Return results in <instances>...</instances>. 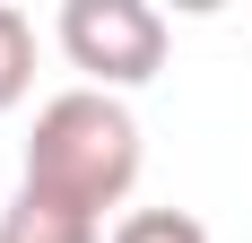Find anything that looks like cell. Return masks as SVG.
<instances>
[{
	"label": "cell",
	"instance_id": "1",
	"mask_svg": "<svg viewBox=\"0 0 252 243\" xmlns=\"http://www.w3.org/2000/svg\"><path fill=\"white\" fill-rule=\"evenodd\" d=\"M130 182H139L130 104L104 96V87H61L26 130V191H52L70 209H87V217H104V209L130 200Z\"/></svg>",
	"mask_w": 252,
	"mask_h": 243
},
{
	"label": "cell",
	"instance_id": "2",
	"mask_svg": "<svg viewBox=\"0 0 252 243\" xmlns=\"http://www.w3.org/2000/svg\"><path fill=\"white\" fill-rule=\"evenodd\" d=\"M61 52H70V70L104 96H122V87H148L165 70V18H157L148 0H61Z\"/></svg>",
	"mask_w": 252,
	"mask_h": 243
},
{
	"label": "cell",
	"instance_id": "3",
	"mask_svg": "<svg viewBox=\"0 0 252 243\" xmlns=\"http://www.w3.org/2000/svg\"><path fill=\"white\" fill-rule=\"evenodd\" d=\"M0 243H104V217H87V209H70V200L18 182V200L0 209Z\"/></svg>",
	"mask_w": 252,
	"mask_h": 243
},
{
	"label": "cell",
	"instance_id": "4",
	"mask_svg": "<svg viewBox=\"0 0 252 243\" xmlns=\"http://www.w3.org/2000/svg\"><path fill=\"white\" fill-rule=\"evenodd\" d=\"M26 87H35V26H26V9L0 0V113L26 104Z\"/></svg>",
	"mask_w": 252,
	"mask_h": 243
},
{
	"label": "cell",
	"instance_id": "5",
	"mask_svg": "<svg viewBox=\"0 0 252 243\" xmlns=\"http://www.w3.org/2000/svg\"><path fill=\"white\" fill-rule=\"evenodd\" d=\"M104 243H209V226L191 217V209H130Z\"/></svg>",
	"mask_w": 252,
	"mask_h": 243
}]
</instances>
